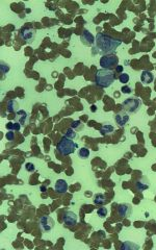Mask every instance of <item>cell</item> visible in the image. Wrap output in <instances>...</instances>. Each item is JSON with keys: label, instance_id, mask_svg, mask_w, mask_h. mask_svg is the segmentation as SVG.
Returning <instances> with one entry per match:
<instances>
[{"label": "cell", "instance_id": "6da1fadb", "mask_svg": "<svg viewBox=\"0 0 156 250\" xmlns=\"http://www.w3.org/2000/svg\"><path fill=\"white\" fill-rule=\"evenodd\" d=\"M122 44V41L116 38L104 33H98L96 37V45L102 52L113 54L116 51V49Z\"/></svg>", "mask_w": 156, "mask_h": 250}, {"label": "cell", "instance_id": "7a4b0ae2", "mask_svg": "<svg viewBox=\"0 0 156 250\" xmlns=\"http://www.w3.org/2000/svg\"><path fill=\"white\" fill-rule=\"evenodd\" d=\"M116 79L114 73L110 69H101L98 70L95 76V83L100 88H108L110 87Z\"/></svg>", "mask_w": 156, "mask_h": 250}, {"label": "cell", "instance_id": "3957f363", "mask_svg": "<svg viewBox=\"0 0 156 250\" xmlns=\"http://www.w3.org/2000/svg\"><path fill=\"white\" fill-rule=\"evenodd\" d=\"M77 147H78V145L76 144L75 142H73V140L67 138L65 135V137H63L59 140L58 143H57L56 150L60 156H70V154L74 153V151L77 149Z\"/></svg>", "mask_w": 156, "mask_h": 250}, {"label": "cell", "instance_id": "277c9868", "mask_svg": "<svg viewBox=\"0 0 156 250\" xmlns=\"http://www.w3.org/2000/svg\"><path fill=\"white\" fill-rule=\"evenodd\" d=\"M142 105L141 100L138 99V98L131 97V98H127V99L124 101L122 106L123 109L128 113H135L138 112V110L139 109V106Z\"/></svg>", "mask_w": 156, "mask_h": 250}, {"label": "cell", "instance_id": "5b68a950", "mask_svg": "<svg viewBox=\"0 0 156 250\" xmlns=\"http://www.w3.org/2000/svg\"><path fill=\"white\" fill-rule=\"evenodd\" d=\"M119 59L114 54H106L100 59V66L103 69H111L118 66Z\"/></svg>", "mask_w": 156, "mask_h": 250}, {"label": "cell", "instance_id": "8992f818", "mask_svg": "<svg viewBox=\"0 0 156 250\" xmlns=\"http://www.w3.org/2000/svg\"><path fill=\"white\" fill-rule=\"evenodd\" d=\"M40 227L43 232H50L54 227V221L49 216H42L40 219Z\"/></svg>", "mask_w": 156, "mask_h": 250}, {"label": "cell", "instance_id": "52a82bcc", "mask_svg": "<svg viewBox=\"0 0 156 250\" xmlns=\"http://www.w3.org/2000/svg\"><path fill=\"white\" fill-rule=\"evenodd\" d=\"M20 37L26 42H31L36 37V30L31 27H22L20 30Z\"/></svg>", "mask_w": 156, "mask_h": 250}, {"label": "cell", "instance_id": "ba28073f", "mask_svg": "<svg viewBox=\"0 0 156 250\" xmlns=\"http://www.w3.org/2000/svg\"><path fill=\"white\" fill-rule=\"evenodd\" d=\"M118 215L120 218H127L132 215V207L128 203H122L118 205Z\"/></svg>", "mask_w": 156, "mask_h": 250}, {"label": "cell", "instance_id": "9c48e42d", "mask_svg": "<svg viewBox=\"0 0 156 250\" xmlns=\"http://www.w3.org/2000/svg\"><path fill=\"white\" fill-rule=\"evenodd\" d=\"M63 221L66 225L73 226L77 223V215H76L75 213H73V212H70V211L65 212L63 215Z\"/></svg>", "mask_w": 156, "mask_h": 250}, {"label": "cell", "instance_id": "30bf717a", "mask_svg": "<svg viewBox=\"0 0 156 250\" xmlns=\"http://www.w3.org/2000/svg\"><path fill=\"white\" fill-rule=\"evenodd\" d=\"M54 190L58 194H65L68 191V183L65 179H58L56 180L55 186H54Z\"/></svg>", "mask_w": 156, "mask_h": 250}, {"label": "cell", "instance_id": "8fae6325", "mask_svg": "<svg viewBox=\"0 0 156 250\" xmlns=\"http://www.w3.org/2000/svg\"><path fill=\"white\" fill-rule=\"evenodd\" d=\"M81 41L83 42L84 45L90 46V45H93V44H94L95 38L88 29H84L83 33H82V34H81Z\"/></svg>", "mask_w": 156, "mask_h": 250}, {"label": "cell", "instance_id": "7c38bea8", "mask_svg": "<svg viewBox=\"0 0 156 250\" xmlns=\"http://www.w3.org/2000/svg\"><path fill=\"white\" fill-rule=\"evenodd\" d=\"M128 121H129V116L127 115L126 113L120 112L119 114H117L116 115V122L120 126H124Z\"/></svg>", "mask_w": 156, "mask_h": 250}, {"label": "cell", "instance_id": "4fadbf2b", "mask_svg": "<svg viewBox=\"0 0 156 250\" xmlns=\"http://www.w3.org/2000/svg\"><path fill=\"white\" fill-rule=\"evenodd\" d=\"M153 79H154V76H153V74H152L150 71L145 70V71H143V72H142L141 80H142V83H143V84H151L152 81H153Z\"/></svg>", "mask_w": 156, "mask_h": 250}, {"label": "cell", "instance_id": "5bb4252c", "mask_svg": "<svg viewBox=\"0 0 156 250\" xmlns=\"http://www.w3.org/2000/svg\"><path fill=\"white\" fill-rule=\"evenodd\" d=\"M16 115H17V120L18 122L20 123L21 125H25L26 124V121H27V113L25 112V110H18L17 113H16Z\"/></svg>", "mask_w": 156, "mask_h": 250}, {"label": "cell", "instance_id": "9a60e30c", "mask_svg": "<svg viewBox=\"0 0 156 250\" xmlns=\"http://www.w3.org/2000/svg\"><path fill=\"white\" fill-rule=\"evenodd\" d=\"M136 250V249H139V246L134 244V243L132 242H129V241H126L124 242L122 245H121V250Z\"/></svg>", "mask_w": 156, "mask_h": 250}, {"label": "cell", "instance_id": "2e32d148", "mask_svg": "<svg viewBox=\"0 0 156 250\" xmlns=\"http://www.w3.org/2000/svg\"><path fill=\"white\" fill-rule=\"evenodd\" d=\"M113 130H114L113 126L109 124V123H106V124L102 125V127H101V129H100V132L103 135H110Z\"/></svg>", "mask_w": 156, "mask_h": 250}, {"label": "cell", "instance_id": "e0dca14e", "mask_svg": "<svg viewBox=\"0 0 156 250\" xmlns=\"http://www.w3.org/2000/svg\"><path fill=\"white\" fill-rule=\"evenodd\" d=\"M94 203L97 205H103L106 203V198H105V196L103 194H97L95 195Z\"/></svg>", "mask_w": 156, "mask_h": 250}, {"label": "cell", "instance_id": "ac0fdd59", "mask_svg": "<svg viewBox=\"0 0 156 250\" xmlns=\"http://www.w3.org/2000/svg\"><path fill=\"white\" fill-rule=\"evenodd\" d=\"M18 102L16 100H9L8 102V113H15L18 112Z\"/></svg>", "mask_w": 156, "mask_h": 250}, {"label": "cell", "instance_id": "d6986e66", "mask_svg": "<svg viewBox=\"0 0 156 250\" xmlns=\"http://www.w3.org/2000/svg\"><path fill=\"white\" fill-rule=\"evenodd\" d=\"M78 156L80 157V159H88V156H90V150L88 149V148H80V149L78 150Z\"/></svg>", "mask_w": 156, "mask_h": 250}, {"label": "cell", "instance_id": "ffe728a7", "mask_svg": "<svg viewBox=\"0 0 156 250\" xmlns=\"http://www.w3.org/2000/svg\"><path fill=\"white\" fill-rule=\"evenodd\" d=\"M6 127H8L9 130H13V131H19L20 130V128H21V124L19 122H15V123H13V122H8V124H6Z\"/></svg>", "mask_w": 156, "mask_h": 250}, {"label": "cell", "instance_id": "44dd1931", "mask_svg": "<svg viewBox=\"0 0 156 250\" xmlns=\"http://www.w3.org/2000/svg\"><path fill=\"white\" fill-rule=\"evenodd\" d=\"M66 137L69 138V139H71V140H74V139L77 138V134H76V131L73 128H69L68 130H67Z\"/></svg>", "mask_w": 156, "mask_h": 250}, {"label": "cell", "instance_id": "7402d4cb", "mask_svg": "<svg viewBox=\"0 0 156 250\" xmlns=\"http://www.w3.org/2000/svg\"><path fill=\"white\" fill-rule=\"evenodd\" d=\"M135 186H136V189H138L139 192H143V191H145V190L149 189V185L142 182V181H138L135 183Z\"/></svg>", "mask_w": 156, "mask_h": 250}, {"label": "cell", "instance_id": "603a6c76", "mask_svg": "<svg viewBox=\"0 0 156 250\" xmlns=\"http://www.w3.org/2000/svg\"><path fill=\"white\" fill-rule=\"evenodd\" d=\"M71 128L76 129V130H81V129L83 128V126H82V124H81V122H80V121H74V122L72 123Z\"/></svg>", "mask_w": 156, "mask_h": 250}, {"label": "cell", "instance_id": "cb8c5ba5", "mask_svg": "<svg viewBox=\"0 0 156 250\" xmlns=\"http://www.w3.org/2000/svg\"><path fill=\"white\" fill-rule=\"evenodd\" d=\"M107 210L105 207H100V208H98V211H97V214H98V216H99L100 218H104V217H106L107 216Z\"/></svg>", "mask_w": 156, "mask_h": 250}, {"label": "cell", "instance_id": "d4e9b609", "mask_svg": "<svg viewBox=\"0 0 156 250\" xmlns=\"http://www.w3.org/2000/svg\"><path fill=\"white\" fill-rule=\"evenodd\" d=\"M119 79H120V81L122 84H127L129 81V75L127 74V73H122V74L120 75Z\"/></svg>", "mask_w": 156, "mask_h": 250}, {"label": "cell", "instance_id": "484cf974", "mask_svg": "<svg viewBox=\"0 0 156 250\" xmlns=\"http://www.w3.org/2000/svg\"><path fill=\"white\" fill-rule=\"evenodd\" d=\"M25 169H26L27 172H33L34 170H36V167H34V165L33 163H27L26 165H25Z\"/></svg>", "mask_w": 156, "mask_h": 250}, {"label": "cell", "instance_id": "4316f807", "mask_svg": "<svg viewBox=\"0 0 156 250\" xmlns=\"http://www.w3.org/2000/svg\"><path fill=\"white\" fill-rule=\"evenodd\" d=\"M5 138H6V140H8V141H13L15 139V132L13 130H9L8 132H6Z\"/></svg>", "mask_w": 156, "mask_h": 250}, {"label": "cell", "instance_id": "83f0119b", "mask_svg": "<svg viewBox=\"0 0 156 250\" xmlns=\"http://www.w3.org/2000/svg\"><path fill=\"white\" fill-rule=\"evenodd\" d=\"M9 71V66L8 64H5V63H1V72H2V74H4V73H8V72Z\"/></svg>", "mask_w": 156, "mask_h": 250}, {"label": "cell", "instance_id": "f1b7e54d", "mask_svg": "<svg viewBox=\"0 0 156 250\" xmlns=\"http://www.w3.org/2000/svg\"><path fill=\"white\" fill-rule=\"evenodd\" d=\"M121 91L123 92V93H125V94H129V93H131V89H130L128 85H124V87H122V89H121Z\"/></svg>", "mask_w": 156, "mask_h": 250}, {"label": "cell", "instance_id": "f546056e", "mask_svg": "<svg viewBox=\"0 0 156 250\" xmlns=\"http://www.w3.org/2000/svg\"><path fill=\"white\" fill-rule=\"evenodd\" d=\"M116 71L117 72H122L123 71V66H117Z\"/></svg>", "mask_w": 156, "mask_h": 250}, {"label": "cell", "instance_id": "4dcf8cb0", "mask_svg": "<svg viewBox=\"0 0 156 250\" xmlns=\"http://www.w3.org/2000/svg\"><path fill=\"white\" fill-rule=\"evenodd\" d=\"M92 112H96V106L95 105L92 106Z\"/></svg>", "mask_w": 156, "mask_h": 250}, {"label": "cell", "instance_id": "1f68e13d", "mask_svg": "<svg viewBox=\"0 0 156 250\" xmlns=\"http://www.w3.org/2000/svg\"><path fill=\"white\" fill-rule=\"evenodd\" d=\"M41 190H42V191H45L46 189H45V186H42V188H41Z\"/></svg>", "mask_w": 156, "mask_h": 250}]
</instances>
